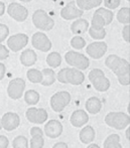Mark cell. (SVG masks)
I'll use <instances>...</instances> for the list:
<instances>
[{
  "label": "cell",
  "mask_w": 130,
  "mask_h": 148,
  "mask_svg": "<svg viewBox=\"0 0 130 148\" xmlns=\"http://www.w3.org/2000/svg\"><path fill=\"white\" fill-rule=\"evenodd\" d=\"M128 1H129V0H128Z\"/></svg>",
  "instance_id": "cell-48"
},
{
  "label": "cell",
  "mask_w": 130,
  "mask_h": 148,
  "mask_svg": "<svg viewBox=\"0 0 130 148\" xmlns=\"http://www.w3.org/2000/svg\"><path fill=\"white\" fill-rule=\"evenodd\" d=\"M89 116L84 110H77L71 116V124L74 127H81L88 123Z\"/></svg>",
  "instance_id": "cell-18"
},
{
  "label": "cell",
  "mask_w": 130,
  "mask_h": 148,
  "mask_svg": "<svg viewBox=\"0 0 130 148\" xmlns=\"http://www.w3.org/2000/svg\"><path fill=\"white\" fill-rule=\"evenodd\" d=\"M13 148H28L27 139L23 136H17L13 140Z\"/></svg>",
  "instance_id": "cell-34"
},
{
  "label": "cell",
  "mask_w": 130,
  "mask_h": 148,
  "mask_svg": "<svg viewBox=\"0 0 130 148\" xmlns=\"http://www.w3.org/2000/svg\"><path fill=\"white\" fill-rule=\"evenodd\" d=\"M7 13L14 20L18 22H23L28 16V11L24 6L18 3H10L7 7Z\"/></svg>",
  "instance_id": "cell-9"
},
{
  "label": "cell",
  "mask_w": 130,
  "mask_h": 148,
  "mask_svg": "<svg viewBox=\"0 0 130 148\" xmlns=\"http://www.w3.org/2000/svg\"><path fill=\"white\" fill-rule=\"evenodd\" d=\"M31 140H30V147L31 148H43V131L39 127H32L30 130Z\"/></svg>",
  "instance_id": "cell-17"
},
{
  "label": "cell",
  "mask_w": 130,
  "mask_h": 148,
  "mask_svg": "<svg viewBox=\"0 0 130 148\" xmlns=\"http://www.w3.org/2000/svg\"><path fill=\"white\" fill-rule=\"evenodd\" d=\"M120 136L118 134H112L104 141V148H122L120 142Z\"/></svg>",
  "instance_id": "cell-25"
},
{
  "label": "cell",
  "mask_w": 130,
  "mask_h": 148,
  "mask_svg": "<svg viewBox=\"0 0 130 148\" xmlns=\"http://www.w3.org/2000/svg\"><path fill=\"white\" fill-rule=\"evenodd\" d=\"M89 29V22L86 19H77L71 25V30L75 35H81Z\"/></svg>",
  "instance_id": "cell-19"
},
{
  "label": "cell",
  "mask_w": 130,
  "mask_h": 148,
  "mask_svg": "<svg viewBox=\"0 0 130 148\" xmlns=\"http://www.w3.org/2000/svg\"><path fill=\"white\" fill-rule=\"evenodd\" d=\"M8 56H9V51H8L7 47L0 43V60H6Z\"/></svg>",
  "instance_id": "cell-37"
},
{
  "label": "cell",
  "mask_w": 130,
  "mask_h": 148,
  "mask_svg": "<svg viewBox=\"0 0 130 148\" xmlns=\"http://www.w3.org/2000/svg\"><path fill=\"white\" fill-rule=\"evenodd\" d=\"M117 19L120 23L129 24L130 22V9L129 7H123L117 13Z\"/></svg>",
  "instance_id": "cell-27"
},
{
  "label": "cell",
  "mask_w": 130,
  "mask_h": 148,
  "mask_svg": "<svg viewBox=\"0 0 130 148\" xmlns=\"http://www.w3.org/2000/svg\"><path fill=\"white\" fill-rule=\"evenodd\" d=\"M32 22L34 26L41 30H51L54 26V19L43 9H39L34 11L32 15Z\"/></svg>",
  "instance_id": "cell-4"
},
{
  "label": "cell",
  "mask_w": 130,
  "mask_h": 148,
  "mask_svg": "<svg viewBox=\"0 0 130 148\" xmlns=\"http://www.w3.org/2000/svg\"><path fill=\"white\" fill-rule=\"evenodd\" d=\"M104 5L107 9H115L120 5V0H104Z\"/></svg>",
  "instance_id": "cell-36"
},
{
  "label": "cell",
  "mask_w": 130,
  "mask_h": 148,
  "mask_svg": "<svg viewBox=\"0 0 130 148\" xmlns=\"http://www.w3.org/2000/svg\"><path fill=\"white\" fill-rule=\"evenodd\" d=\"M5 12V4L2 1H0V16H2Z\"/></svg>",
  "instance_id": "cell-43"
},
{
  "label": "cell",
  "mask_w": 130,
  "mask_h": 148,
  "mask_svg": "<svg viewBox=\"0 0 130 148\" xmlns=\"http://www.w3.org/2000/svg\"><path fill=\"white\" fill-rule=\"evenodd\" d=\"M26 75L27 79L33 84H39V83H41V81H43V75H41V72H39V70L30 69V70L27 71Z\"/></svg>",
  "instance_id": "cell-29"
},
{
  "label": "cell",
  "mask_w": 130,
  "mask_h": 148,
  "mask_svg": "<svg viewBox=\"0 0 130 148\" xmlns=\"http://www.w3.org/2000/svg\"><path fill=\"white\" fill-rule=\"evenodd\" d=\"M4 75H5V66L0 62V81L4 78Z\"/></svg>",
  "instance_id": "cell-41"
},
{
  "label": "cell",
  "mask_w": 130,
  "mask_h": 148,
  "mask_svg": "<svg viewBox=\"0 0 130 148\" xmlns=\"http://www.w3.org/2000/svg\"><path fill=\"white\" fill-rule=\"evenodd\" d=\"M47 62L51 68H58L62 64V57L58 53H51L47 58Z\"/></svg>",
  "instance_id": "cell-26"
},
{
  "label": "cell",
  "mask_w": 130,
  "mask_h": 148,
  "mask_svg": "<svg viewBox=\"0 0 130 148\" xmlns=\"http://www.w3.org/2000/svg\"><path fill=\"white\" fill-rule=\"evenodd\" d=\"M20 1H22V2H29V1H31V0H20Z\"/></svg>",
  "instance_id": "cell-46"
},
{
  "label": "cell",
  "mask_w": 130,
  "mask_h": 148,
  "mask_svg": "<svg viewBox=\"0 0 130 148\" xmlns=\"http://www.w3.org/2000/svg\"><path fill=\"white\" fill-rule=\"evenodd\" d=\"M26 118L33 124H43L47 120V112L45 109L29 108L26 111Z\"/></svg>",
  "instance_id": "cell-12"
},
{
  "label": "cell",
  "mask_w": 130,
  "mask_h": 148,
  "mask_svg": "<svg viewBox=\"0 0 130 148\" xmlns=\"http://www.w3.org/2000/svg\"><path fill=\"white\" fill-rule=\"evenodd\" d=\"M19 117L17 114L12 113V112H8L3 115L1 119V125L6 131H12L15 130L19 125Z\"/></svg>",
  "instance_id": "cell-14"
},
{
  "label": "cell",
  "mask_w": 130,
  "mask_h": 148,
  "mask_svg": "<svg viewBox=\"0 0 130 148\" xmlns=\"http://www.w3.org/2000/svg\"><path fill=\"white\" fill-rule=\"evenodd\" d=\"M105 122L108 126L117 130H121L129 126L130 119L127 114L122 112H111L107 114V116L105 117Z\"/></svg>",
  "instance_id": "cell-2"
},
{
  "label": "cell",
  "mask_w": 130,
  "mask_h": 148,
  "mask_svg": "<svg viewBox=\"0 0 130 148\" xmlns=\"http://www.w3.org/2000/svg\"><path fill=\"white\" fill-rule=\"evenodd\" d=\"M103 0H76V5L81 10H90L99 6Z\"/></svg>",
  "instance_id": "cell-23"
},
{
  "label": "cell",
  "mask_w": 130,
  "mask_h": 148,
  "mask_svg": "<svg viewBox=\"0 0 130 148\" xmlns=\"http://www.w3.org/2000/svg\"><path fill=\"white\" fill-rule=\"evenodd\" d=\"M52 148H69V147H68V145H67L66 143L58 142V143H56V144H54Z\"/></svg>",
  "instance_id": "cell-42"
},
{
  "label": "cell",
  "mask_w": 130,
  "mask_h": 148,
  "mask_svg": "<svg viewBox=\"0 0 130 148\" xmlns=\"http://www.w3.org/2000/svg\"><path fill=\"white\" fill-rule=\"evenodd\" d=\"M28 42V36L24 33H17L11 35L7 40V45L12 51H19Z\"/></svg>",
  "instance_id": "cell-10"
},
{
  "label": "cell",
  "mask_w": 130,
  "mask_h": 148,
  "mask_svg": "<svg viewBox=\"0 0 130 148\" xmlns=\"http://www.w3.org/2000/svg\"><path fill=\"white\" fill-rule=\"evenodd\" d=\"M89 80L94 88L99 92H106L110 88V81L100 69H94L89 73Z\"/></svg>",
  "instance_id": "cell-3"
},
{
  "label": "cell",
  "mask_w": 130,
  "mask_h": 148,
  "mask_svg": "<svg viewBox=\"0 0 130 148\" xmlns=\"http://www.w3.org/2000/svg\"><path fill=\"white\" fill-rule=\"evenodd\" d=\"M43 75V81L41 84L43 86H52L56 81V74L52 69H45L41 71Z\"/></svg>",
  "instance_id": "cell-24"
},
{
  "label": "cell",
  "mask_w": 130,
  "mask_h": 148,
  "mask_svg": "<svg viewBox=\"0 0 130 148\" xmlns=\"http://www.w3.org/2000/svg\"><path fill=\"white\" fill-rule=\"evenodd\" d=\"M71 95L66 91L56 93L51 99V106L54 112H62L70 104Z\"/></svg>",
  "instance_id": "cell-6"
},
{
  "label": "cell",
  "mask_w": 130,
  "mask_h": 148,
  "mask_svg": "<svg viewBox=\"0 0 130 148\" xmlns=\"http://www.w3.org/2000/svg\"><path fill=\"white\" fill-rule=\"evenodd\" d=\"M84 11L79 9L76 5V2L71 1L61 10V16L66 20L71 19H76V18H80L83 15Z\"/></svg>",
  "instance_id": "cell-11"
},
{
  "label": "cell",
  "mask_w": 130,
  "mask_h": 148,
  "mask_svg": "<svg viewBox=\"0 0 130 148\" xmlns=\"http://www.w3.org/2000/svg\"><path fill=\"white\" fill-rule=\"evenodd\" d=\"M105 64L116 75L121 85L127 86L130 84V64L128 60L116 55H110L105 60Z\"/></svg>",
  "instance_id": "cell-1"
},
{
  "label": "cell",
  "mask_w": 130,
  "mask_h": 148,
  "mask_svg": "<svg viewBox=\"0 0 130 148\" xmlns=\"http://www.w3.org/2000/svg\"><path fill=\"white\" fill-rule=\"evenodd\" d=\"M36 53L32 49H25L20 55V62L25 66H31L36 62Z\"/></svg>",
  "instance_id": "cell-20"
},
{
  "label": "cell",
  "mask_w": 130,
  "mask_h": 148,
  "mask_svg": "<svg viewBox=\"0 0 130 148\" xmlns=\"http://www.w3.org/2000/svg\"><path fill=\"white\" fill-rule=\"evenodd\" d=\"M80 140L84 143V144H88L91 143L95 138V131L91 126H86L83 128L80 132Z\"/></svg>",
  "instance_id": "cell-21"
},
{
  "label": "cell",
  "mask_w": 130,
  "mask_h": 148,
  "mask_svg": "<svg viewBox=\"0 0 130 148\" xmlns=\"http://www.w3.org/2000/svg\"><path fill=\"white\" fill-rule=\"evenodd\" d=\"M9 34V28L5 24H0V43L5 40L7 35Z\"/></svg>",
  "instance_id": "cell-35"
},
{
  "label": "cell",
  "mask_w": 130,
  "mask_h": 148,
  "mask_svg": "<svg viewBox=\"0 0 130 148\" xmlns=\"http://www.w3.org/2000/svg\"><path fill=\"white\" fill-rule=\"evenodd\" d=\"M129 132H130V128H129V126H128V129L126 130V137L129 139Z\"/></svg>",
  "instance_id": "cell-45"
},
{
  "label": "cell",
  "mask_w": 130,
  "mask_h": 148,
  "mask_svg": "<svg viewBox=\"0 0 130 148\" xmlns=\"http://www.w3.org/2000/svg\"><path fill=\"white\" fill-rule=\"evenodd\" d=\"M91 24L94 29H102V28H104V26L106 25L104 18L102 17V16L98 15V14H95V13H94L93 18H92Z\"/></svg>",
  "instance_id": "cell-31"
},
{
  "label": "cell",
  "mask_w": 130,
  "mask_h": 148,
  "mask_svg": "<svg viewBox=\"0 0 130 148\" xmlns=\"http://www.w3.org/2000/svg\"><path fill=\"white\" fill-rule=\"evenodd\" d=\"M86 51L91 58L95 60H99L102 57H104V55L106 53L107 45L103 41H95V42H92L88 45Z\"/></svg>",
  "instance_id": "cell-13"
},
{
  "label": "cell",
  "mask_w": 130,
  "mask_h": 148,
  "mask_svg": "<svg viewBox=\"0 0 130 148\" xmlns=\"http://www.w3.org/2000/svg\"><path fill=\"white\" fill-rule=\"evenodd\" d=\"M89 34L91 35L92 38L94 39H103L106 36V30L104 28L102 29H94L93 27H89Z\"/></svg>",
  "instance_id": "cell-32"
},
{
  "label": "cell",
  "mask_w": 130,
  "mask_h": 148,
  "mask_svg": "<svg viewBox=\"0 0 130 148\" xmlns=\"http://www.w3.org/2000/svg\"><path fill=\"white\" fill-rule=\"evenodd\" d=\"M88 148H100V147L98 146L97 144H90L89 146H88Z\"/></svg>",
  "instance_id": "cell-44"
},
{
  "label": "cell",
  "mask_w": 130,
  "mask_h": 148,
  "mask_svg": "<svg viewBox=\"0 0 130 148\" xmlns=\"http://www.w3.org/2000/svg\"><path fill=\"white\" fill-rule=\"evenodd\" d=\"M66 80L67 84L72 85H81L85 81V76L80 70L77 69H68L66 72Z\"/></svg>",
  "instance_id": "cell-16"
},
{
  "label": "cell",
  "mask_w": 130,
  "mask_h": 148,
  "mask_svg": "<svg viewBox=\"0 0 130 148\" xmlns=\"http://www.w3.org/2000/svg\"><path fill=\"white\" fill-rule=\"evenodd\" d=\"M31 43L36 49L47 53L52 49V42L50 38L43 32H36L32 35Z\"/></svg>",
  "instance_id": "cell-8"
},
{
  "label": "cell",
  "mask_w": 130,
  "mask_h": 148,
  "mask_svg": "<svg viewBox=\"0 0 130 148\" xmlns=\"http://www.w3.org/2000/svg\"><path fill=\"white\" fill-rule=\"evenodd\" d=\"M71 45L76 49H81L86 45V40L80 35H76L71 40Z\"/></svg>",
  "instance_id": "cell-33"
},
{
  "label": "cell",
  "mask_w": 130,
  "mask_h": 148,
  "mask_svg": "<svg viewBox=\"0 0 130 148\" xmlns=\"http://www.w3.org/2000/svg\"><path fill=\"white\" fill-rule=\"evenodd\" d=\"M24 100L28 105H35L39 101V94L34 90H29L24 94Z\"/></svg>",
  "instance_id": "cell-28"
},
{
  "label": "cell",
  "mask_w": 130,
  "mask_h": 148,
  "mask_svg": "<svg viewBox=\"0 0 130 148\" xmlns=\"http://www.w3.org/2000/svg\"><path fill=\"white\" fill-rule=\"evenodd\" d=\"M95 14H98V15L102 16L105 20V23L106 24H110L113 20V12L111 10L107 9V8H98L95 11Z\"/></svg>",
  "instance_id": "cell-30"
},
{
  "label": "cell",
  "mask_w": 130,
  "mask_h": 148,
  "mask_svg": "<svg viewBox=\"0 0 130 148\" xmlns=\"http://www.w3.org/2000/svg\"><path fill=\"white\" fill-rule=\"evenodd\" d=\"M101 108H102L101 101L96 97L90 98V99H88L87 102H86V109H87V111L91 114L99 113Z\"/></svg>",
  "instance_id": "cell-22"
},
{
  "label": "cell",
  "mask_w": 130,
  "mask_h": 148,
  "mask_svg": "<svg viewBox=\"0 0 130 148\" xmlns=\"http://www.w3.org/2000/svg\"><path fill=\"white\" fill-rule=\"evenodd\" d=\"M25 89V82L22 79L16 78L10 81L7 88V94L11 99H20L23 95V91Z\"/></svg>",
  "instance_id": "cell-7"
},
{
  "label": "cell",
  "mask_w": 130,
  "mask_h": 148,
  "mask_svg": "<svg viewBox=\"0 0 130 148\" xmlns=\"http://www.w3.org/2000/svg\"><path fill=\"white\" fill-rule=\"evenodd\" d=\"M8 144H9L8 139L5 136H3V135L0 136V148H7Z\"/></svg>",
  "instance_id": "cell-40"
},
{
  "label": "cell",
  "mask_w": 130,
  "mask_h": 148,
  "mask_svg": "<svg viewBox=\"0 0 130 148\" xmlns=\"http://www.w3.org/2000/svg\"><path fill=\"white\" fill-rule=\"evenodd\" d=\"M122 35H123L124 40L127 41V42H129L130 41V26H129V24H126V25L123 27Z\"/></svg>",
  "instance_id": "cell-39"
},
{
  "label": "cell",
  "mask_w": 130,
  "mask_h": 148,
  "mask_svg": "<svg viewBox=\"0 0 130 148\" xmlns=\"http://www.w3.org/2000/svg\"><path fill=\"white\" fill-rule=\"evenodd\" d=\"M66 72L67 69H63L58 72V74L56 75V78H58V81L63 84H67V80H66Z\"/></svg>",
  "instance_id": "cell-38"
},
{
  "label": "cell",
  "mask_w": 130,
  "mask_h": 148,
  "mask_svg": "<svg viewBox=\"0 0 130 148\" xmlns=\"http://www.w3.org/2000/svg\"><path fill=\"white\" fill-rule=\"evenodd\" d=\"M2 128V125H1V120H0V129Z\"/></svg>",
  "instance_id": "cell-47"
},
{
  "label": "cell",
  "mask_w": 130,
  "mask_h": 148,
  "mask_svg": "<svg viewBox=\"0 0 130 148\" xmlns=\"http://www.w3.org/2000/svg\"><path fill=\"white\" fill-rule=\"evenodd\" d=\"M63 132V125L58 120H51L45 125V133L50 138H56Z\"/></svg>",
  "instance_id": "cell-15"
},
{
  "label": "cell",
  "mask_w": 130,
  "mask_h": 148,
  "mask_svg": "<svg viewBox=\"0 0 130 148\" xmlns=\"http://www.w3.org/2000/svg\"><path fill=\"white\" fill-rule=\"evenodd\" d=\"M65 60L70 66H74L77 70H86L90 64L88 58L77 51H68L65 56Z\"/></svg>",
  "instance_id": "cell-5"
}]
</instances>
